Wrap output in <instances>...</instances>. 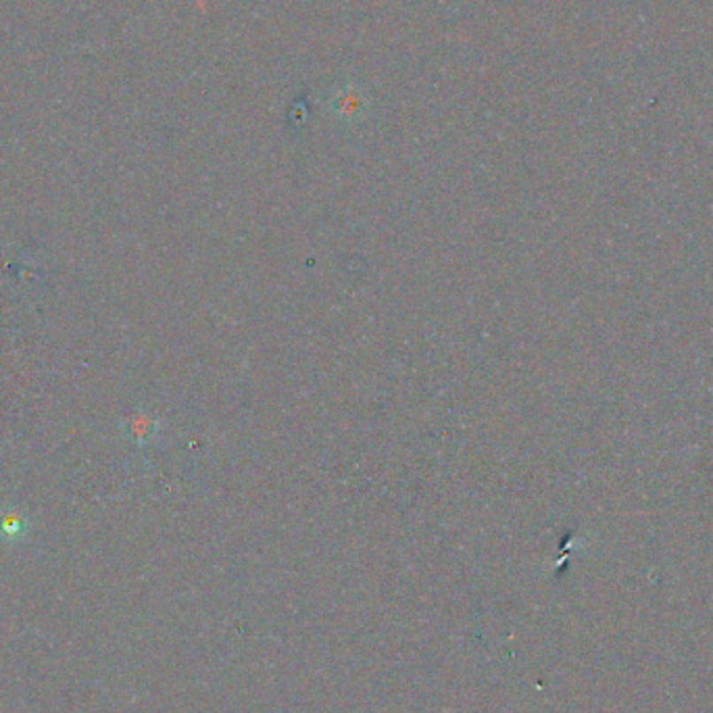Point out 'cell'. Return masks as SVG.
Masks as SVG:
<instances>
[{"instance_id":"obj_1","label":"cell","mask_w":713,"mask_h":713,"mask_svg":"<svg viewBox=\"0 0 713 713\" xmlns=\"http://www.w3.org/2000/svg\"><path fill=\"white\" fill-rule=\"evenodd\" d=\"M332 113L343 121H359L368 111V97H365L363 90L355 84H346L343 88H338L336 94L332 97Z\"/></svg>"}]
</instances>
